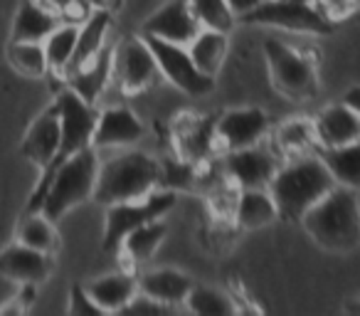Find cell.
Masks as SVG:
<instances>
[{
	"label": "cell",
	"mask_w": 360,
	"mask_h": 316,
	"mask_svg": "<svg viewBox=\"0 0 360 316\" xmlns=\"http://www.w3.org/2000/svg\"><path fill=\"white\" fill-rule=\"evenodd\" d=\"M335 186L333 176L321 161L319 151L289 156L269 183V193L276 203L279 217L301 220L314 203H319Z\"/></svg>",
	"instance_id": "obj_1"
},
{
	"label": "cell",
	"mask_w": 360,
	"mask_h": 316,
	"mask_svg": "<svg viewBox=\"0 0 360 316\" xmlns=\"http://www.w3.org/2000/svg\"><path fill=\"white\" fill-rule=\"evenodd\" d=\"M316 245L330 252H353L360 247V203L353 188L333 186L301 215Z\"/></svg>",
	"instance_id": "obj_2"
},
{
	"label": "cell",
	"mask_w": 360,
	"mask_h": 316,
	"mask_svg": "<svg viewBox=\"0 0 360 316\" xmlns=\"http://www.w3.org/2000/svg\"><path fill=\"white\" fill-rule=\"evenodd\" d=\"M55 106H57V114H60V151H57L55 161L47 168H42V178L37 181L35 191H32L30 201H27V213H40L45 193L50 188L55 171L60 168V163L67 161L70 156L89 148L91 139H94L96 119H99V111H96L94 104L84 101L77 91H72L67 87L55 99Z\"/></svg>",
	"instance_id": "obj_3"
},
{
	"label": "cell",
	"mask_w": 360,
	"mask_h": 316,
	"mask_svg": "<svg viewBox=\"0 0 360 316\" xmlns=\"http://www.w3.org/2000/svg\"><path fill=\"white\" fill-rule=\"evenodd\" d=\"M160 188V161L143 151H126L106 163H99L94 201L101 206L141 201Z\"/></svg>",
	"instance_id": "obj_4"
},
{
	"label": "cell",
	"mask_w": 360,
	"mask_h": 316,
	"mask_svg": "<svg viewBox=\"0 0 360 316\" xmlns=\"http://www.w3.org/2000/svg\"><path fill=\"white\" fill-rule=\"evenodd\" d=\"M96 173H99V151L96 148L89 146V148L70 156L52 176L40 213L50 220H57L75 206L89 201L94 196Z\"/></svg>",
	"instance_id": "obj_5"
},
{
	"label": "cell",
	"mask_w": 360,
	"mask_h": 316,
	"mask_svg": "<svg viewBox=\"0 0 360 316\" xmlns=\"http://www.w3.org/2000/svg\"><path fill=\"white\" fill-rule=\"evenodd\" d=\"M266 65L274 87L284 96L294 101H304L316 96L319 80H316V67L304 52L284 45L279 40H266L264 45Z\"/></svg>",
	"instance_id": "obj_6"
},
{
	"label": "cell",
	"mask_w": 360,
	"mask_h": 316,
	"mask_svg": "<svg viewBox=\"0 0 360 316\" xmlns=\"http://www.w3.org/2000/svg\"><path fill=\"white\" fill-rule=\"evenodd\" d=\"M175 206V191L168 188H155L141 201H126L106 206V230H104V250L106 252H119L121 242L129 232L136 227L146 225L150 220L163 217L170 208Z\"/></svg>",
	"instance_id": "obj_7"
},
{
	"label": "cell",
	"mask_w": 360,
	"mask_h": 316,
	"mask_svg": "<svg viewBox=\"0 0 360 316\" xmlns=\"http://www.w3.org/2000/svg\"><path fill=\"white\" fill-rule=\"evenodd\" d=\"M252 25H271L279 30L306 32V35H326L333 20L314 3H291V0H262L255 11L242 15Z\"/></svg>",
	"instance_id": "obj_8"
},
{
	"label": "cell",
	"mask_w": 360,
	"mask_h": 316,
	"mask_svg": "<svg viewBox=\"0 0 360 316\" xmlns=\"http://www.w3.org/2000/svg\"><path fill=\"white\" fill-rule=\"evenodd\" d=\"M160 70L143 37H126L114 45L111 60V82L124 94H139L158 82Z\"/></svg>",
	"instance_id": "obj_9"
},
{
	"label": "cell",
	"mask_w": 360,
	"mask_h": 316,
	"mask_svg": "<svg viewBox=\"0 0 360 316\" xmlns=\"http://www.w3.org/2000/svg\"><path fill=\"white\" fill-rule=\"evenodd\" d=\"M150 52L155 57V65L160 70V77L175 84L178 89H183L191 96H205L212 91L215 80L210 75H202L200 70L193 62L191 52L186 45H178V42H168V40H158V37H146Z\"/></svg>",
	"instance_id": "obj_10"
},
{
	"label": "cell",
	"mask_w": 360,
	"mask_h": 316,
	"mask_svg": "<svg viewBox=\"0 0 360 316\" xmlns=\"http://www.w3.org/2000/svg\"><path fill=\"white\" fill-rule=\"evenodd\" d=\"M279 166V158L269 148H262L259 144L225 151L222 156V173L240 191L242 188H269Z\"/></svg>",
	"instance_id": "obj_11"
},
{
	"label": "cell",
	"mask_w": 360,
	"mask_h": 316,
	"mask_svg": "<svg viewBox=\"0 0 360 316\" xmlns=\"http://www.w3.org/2000/svg\"><path fill=\"white\" fill-rule=\"evenodd\" d=\"M217 119H202V116H180L175 121V148L183 161L202 163L220 151L215 131Z\"/></svg>",
	"instance_id": "obj_12"
},
{
	"label": "cell",
	"mask_w": 360,
	"mask_h": 316,
	"mask_svg": "<svg viewBox=\"0 0 360 316\" xmlns=\"http://www.w3.org/2000/svg\"><path fill=\"white\" fill-rule=\"evenodd\" d=\"M217 141H220L222 151H235L245 148V146H255L269 131V119L262 109H232L225 116H220L215 124Z\"/></svg>",
	"instance_id": "obj_13"
},
{
	"label": "cell",
	"mask_w": 360,
	"mask_h": 316,
	"mask_svg": "<svg viewBox=\"0 0 360 316\" xmlns=\"http://www.w3.org/2000/svg\"><path fill=\"white\" fill-rule=\"evenodd\" d=\"M198 30H200V23L193 15L188 0H170L143 23L146 37H158L178 45H188L198 35Z\"/></svg>",
	"instance_id": "obj_14"
},
{
	"label": "cell",
	"mask_w": 360,
	"mask_h": 316,
	"mask_svg": "<svg viewBox=\"0 0 360 316\" xmlns=\"http://www.w3.org/2000/svg\"><path fill=\"white\" fill-rule=\"evenodd\" d=\"M141 136H143V126L134 111L126 106H109L99 111L91 148H126V146H134Z\"/></svg>",
	"instance_id": "obj_15"
},
{
	"label": "cell",
	"mask_w": 360,
	"mask_h": 316,
	"mask_svg": "<svg viewBox=\"0 0 360 316\" xmlns=\"http://www.w3.org/2000/svg\"><path fill=\"white\" fill-rule=\"evenodd\" d=\"M314 129L319 148H333V146H343L360 139V116L353 106L343 101V104L326 106L314 119Z\"/></svg>",
	"instance_id": "obj_16"
},
{
	"label": "cell",
	"mask_w": 360,
	"mask_h": 316,
	"mask_svg": "<svg viewBox=\"0 0 360 316\" xmlns=\"http://www.w3.org/2000/svg\"><path fill=\"white\" fill-rule=\"evenodd\" d=\"M50 272L52 255H45L40 250H32V247L15 242V245L0 252V274L8 277V279H15L20 284H25V282L40 284L50 277Z\"/></svg>",
	"instance_id": "obj_17"
},
{
	"label": "cell",
	"mask_w": 360,
	"mask_h": 316,
	"mask_svg": "<svg viewBox=\"0 0 360 316\" xmlns=\"http://www.w3.org/2000/svg\"><path fill=\"white\" fill-rule=\"evenodd\" d=\"M57 151H60V114H57V106L52 104L27 129L25 141H22V153L35 166L47 168L55 161Z\"/></svg>",
	"instance_id": "obj_18"
},
{
	"label": "cell",
	"mask_w": 360,
	"mask_h": 316,
	"mask_svg": "<svg viewBox=\"0 0 360 316\" xmlns=\"http://www.w3.org/2000/svg\"><path fill=\"white\" fill-rule=\"evenodd\" d=\"M111 60H114V45L106 42V47L94 60H89L84 67H79V70L70 72L65 77V84L72 91H77L84 101L96 104L106 91V87L111 84Z\"/></svg>",
	"instance_id": "obj_19"
},
{
	"label": "cell",
	"mask_w": 360,
	"mask_h": 316,
	"mask_svg": "<svg viewBox=\"0 0 360 316\" xmlns=\"http://www.w3.org/2000/svg\"><path fill=\"white\" fill-rule=\"evenodd\" d=\"M62 23L50 0H25L13 23L15 42H45V37Z\"/></svg>",
	"instance_id": "obj_20"
},
{
	"label": "cell",
	"mask_w": 360,
	"mask_h": 316,
	"mask_svg": "<svg viewBox=\"0 0 360 316\" xmlns=\"http://www.w3.org/2000/svg\"><path fill=\"white\" fill-rule=\"evenodd\" d=\"M191 289H193L191 277L178 270H153L139 277L141 294L150 296V299L160 301V304L170 306V309L186 304Z\"/></svg>",
	"instance_id": "obj_21"
},
{
	"label": "cell",
	"mask_w": 360,
	"mask_h": 316,
	"mask_svg": "<svg viewBox=\"0 0 360 316\" xmlns=\"http://www.w3.org/2000/svg\"><path fill=\"white\" fill-rule=\"evenodd\" d=\"M109 30H111V13L91 11V15L79 25V35H77L75 55H72V60H70V65H67L62 80H65L70 72L84 67L86 62L94 60V57L99 55L101 50H104V47H106V37H109Z\"/></svg>",
	"instance_id": "obj_22"
},
{
	"label": "cell",
	"mask_w": 360,
	"mask_h": 316,
	"mask_svg": "<svg viewBox=\"0 0 360 316\" xmlns=\"http://www.w3.org/2000/svg\"><path fill=\"white\" fill-rule=\"evenodd\" d=\"M232 217L245 230H259V227L271 225L279 217V210H276L269 188H242Z\"/></svg>",
	"instance_id": "obj_23"
},
{
	"label": "cell",
	"mask_w": 360,
	"mask_h": 316,
	"mask_svg": "<svg viewBox=\"0 0 360 316\" xmlns=\"http://www.w3.org/2000/svg\"><path fill=\"white\" fill-rule=\"evenodd\" d=\"M89 296L101 306V311H124L129 301L139 294V279L131 272H116L101 279H94L86 286Z\"/></svg>",
	"instance_id": "obj_24"
},
{
	"label": "cell",
	"mask_w": 360,
	"mask_h": 316,
	"mask_svg": "<svg viewBox=\"0 0 360 316\" xmlns=\"http://www.w3.org/2000/svg\"><path fill=\"white\" fill-rule=\"evenodd\" d=\"M319 156L333 176L335 186L360 191V139L333 148H319Z\"/></svg>",
	"instance_id": "obj_25"
},
{
	"label": "cell",
	"mask_w": 360,
	"mask_h": 316,
	"mask_svg": "<svg viewBox=\"0 0 360 316\" xmlns=\"http://www.w3.org/2000/svg\"><path fill=\"white\" fill-rule=\"evenodd\" d=\"M188 52H191L195 67L202 75L215 77L217 70L222 67V60L227 55V32L210 30V27H200L198 35L188 42Z\"/></svg>",
	"instance_id": "obj_26"
},
{
	"label": "cell",
	"mask_w": 360,
	"mask_h": 316,
	"mask_svg": "<svg viewBox=\"0 0 360 316\" xmlns=\"http://www.w3.org/2000/svg\"><path fill=\"white\" fill-rule=\"evenodd\" d=\"M168 235V227L160 220H150L146 225L136 227L134 232L124 237L119 252L124 255V260H129V265H141V262H148L155 255V250L160 247V242Z\"/></svg>",
	"instance_id": "obj_27"
},
{
	"label": "cell",
	"mask_w": 360,
	"mask_h": 316,
	"mask_svg": "<svg viewBox=\"0 0 360 316\" xmlns=\"http://www.w3.org/2000/svg\"><path fill=\"white\" fill-rule=\"evenodd\" d=\"M77 35H79V25L75 23H60L50 35L45 37V55H47V67L52 75H65L67 65H70L72 55L77 47Z\"/></svg>",
	"instance_id": "obj_28"
},
{
	"label": "cell",
	"mask_w": 360,
	"mask_h": 316,
	"mask_svg": "<svg viewBox=\"0 0 360 316\" xmlns=\"http://www.w3.org/2000/svg\"><path fill=\"white\" fill-rule=\"evenodd\" d=\"M18 242L45 252V255H55L60 247V237L52 227V220L42 213H27L22 217V222L18 225Z\"/></svg>",
	"instance_id": "obj_29"
},
{
	"label": "cell",
	"mask_w": 360,
	"mask_h": 316,
	"mask_svg": "<svg viewBox=\"0 0 360 316\" xmlns=\"http://www.w3.org/2000/svg\"><path fill=\"white\" fill-rule=\"evenodd\" d=\"M274 141L286 158H289V156H299V153H311L314 148L319 151L314 121H306V119H291V121H286V124H281L279 129H276Z\"/></svg>",
	"instance_id": "obj_30"
},
{
	"label": "cell",
	"mask_w": 360,
	"mask_h": 316,
	"mask_svg": "<svg viewBox=\"0 0 360 316\" xmlns=\"http://www.w3.org/2000/svg\"><path fill=\"white\" fill-rule=\"evenodd\" d=\"M186 306L193 314L200 316H230L237 311L235 301L230 294L215 289V286H202V284H193L191 294L186 299Z\"/></svg>",
	"instance_id": "obj_31"
},
{
	"label": "cell",
	"mask_w": 360,
	"mask_h": 316,
	"mask_svg": "<svg viewBox=\"0 0 360 316\" xmlns=\"http://www.w3.org/2000/svg\"><path fill=\"white\" fill-rule=\"evenodd\" d=\"M8 60L20 75L25 77H45L50 72L47 55L42 42H11L8 47Z\"/></svg>",
	"instance_id": "obj_32"
},
{
	"label": "cell",
	"mask_w": 360,
	"mask_h": 316,
	"mask_svg": "<svg viewBox=\"0 0 360 316\" xmlns=\"http://www.w3.org/2000/svg\"><path fill=\"white\" fill-rule=\"evenodd\" d=\"M188 6L198 18L200 27L230 32L235 25V13L227 6V0H188Z\"/></svg>",
	"instance_id": "obj_33"
},
{
	"label": "cell",
	"mask_w": 360,
	"mask_h": 316,
	"mask_svg": "<svg viewBox=\"0 0 360 316\" xmlns=\"http://www.w3.org/2000/svg\"><path fill=\"white\" fill-rule=\"evenodd\" d=\"M195 163L183 161V158H175V161L160 163V188H168V191H175V188H191L193 183L198 181L195 173Z\"/></svg>",
	"instance_id": "obj_34"
},
{
	"label": "cell",
	"mask_w": 360,
	"mask_h": 316,
	"mask_svg": "<svg viewBox=\"0 0 360 316\" xmlns=\"http://www.w3.org/2000/svg\"><path fill=\"white\" fill-rule=\"evenodd\" d=\"M55 6L57 15L62 18V23H75V25H82L86 18L91 15V6L86 0H50Z\"/></svg>",
	"instance_id": "obj_35"
},
{
	"label": "cell",
	"mask_w": 360,
	"mask_h": 316,
	"mask_svg": "<svg viewBox=\"0 0 360 316\" xmlns=\"http://www.w3.org/2000/svg\"><path fill=\"white\" fill-rule=\"evenodd\" d=\"M70 314L72 316H99V314H104V311H101V306L89 296L86 286L75 284L70 291Z\"/></svg>",
	"instance_id": "obj_36"
},
{
	"label": "cell",
	"mask_w": 360,
	"mask_h": 316,
	"mask_svg": "<svg viewBox=\"0 0 360 316\" xmlns=\"http://www.w3.org/2000/svg\"><path fill=\"white\" fill-rule=\"evenodd\" d=\"M316 6L330 18V20H343L353 11L360 8V0H316Z\"/></svg>",
	"instance_id": "obj_37"
},
{
	"label": "cell",
	"mask_w": 360,
	"mask_h": 316,
	"mask_svg": "<svg viewBox=\"0 0 360 316\" xmlns=\"http://www.w3.org/2000/svg\"><path fill=\"white\" fill-rule=\"evenodd\" d=\"M262 0H227V6L232 8V13H235V18H242L247 15L250 11H255L257 6H259Z\"/></svg>",
	"instance_id": "obj_38"
},
{
	"label": "cell",
	"mask_w": 360,
	"mask_h": 316,
	"mask_svg": "<svg viewBox=\"0 0 360 316\" xmlns=\"http://www.w3.org/2000/svg\"><path fill=\"white\" fill-rule=\"evenodd\" d=\"M91 6V11H106L114 15L116 11H121V6H124V0H86Z\"/></svg>",
	"instance_id": "obj_39"
},
{
	"label": "cell",
	"mask_w": 360,
	"mask_h": 316,
	"mask_svg": "<svg viewBox=\"0 0 360 316\" xmlns=\"http://www.w3.org/2000/svg\"><path fill=\"white\" fill-rule=\"evenodd\" d=\"M345 104L348 106H353L355 111H358V116H360V87H355V89H350L348 94H345Z\"/></svg>",
	"instance_id": "obj_40"
},
{
	"label": "cell",
	"mask_w": 360,
	"mask_h": 316,
	"mask_svg": "<svg viewBox=\"0 0 360 316\" xmlns=\"http://www.w3.org/2000/svg\"><path fill=\"white\" fill-rule=\"evenodd\" d=\"M348 311H350V314H360V301H353V304H348Z\"/></svg>",
	"instance_id": "obj_41"
},
{
	"label": "cell",
	"mask_w": 360,
	"mask_h": 316,
	"mask_svg": "<svg viewBox=\"0 0 360 316\" xmlns=\"http://www.w3.org/2000/svg\"><path fill=\"white\" fill-rule=\"evenodd\" d=\"M291 3H314L316 6V0H291Z\"/></svg>",
	"instance_id": "obj_42"
}]
</instances>
